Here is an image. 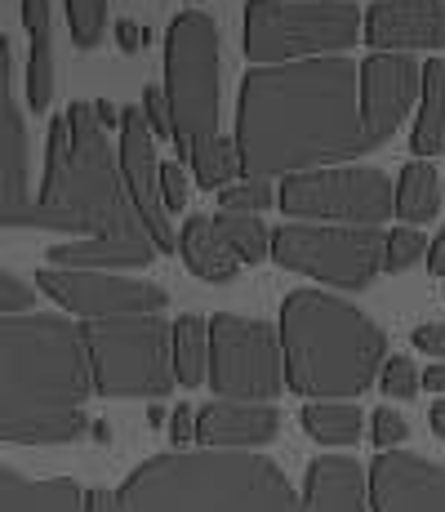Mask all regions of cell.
I'll use <instances>...</instances> for the list:
<instances>
[{
  "instance_id": "36",
  "label": "cell",
  "mask_w": 445,
  "mask_h": 512,
  "mask_svg": "<svg viewBox=\"0 0 445 512\" xmlns=\"http://www.w3.org/2000/svg\"><path fill=\"white\" fill-rule=\"evenodd\" d=\"M143 116H147V125H152V134L156 139H174V112H170V98H165V90H143Z\"/></svg>"
},
{
  "instance_id": "33",
  "label": "cell",
  "mask_w": 445,
  "mask_h": 512,
  "mask_svg": "<svg viewBox=\"0 0 445 512\" xmlns=\"http://www.w3.org/2000/svg\"><path fill=\"white\" fill-rule=\"evenodd\" d=\"M379 388L388 392L392 401H410V397H419L423 374L414 370L410 357H388L383 361V374H379Z\"/></svg>"
},
{
  "instance_id": "30",
  "label": "cell",
  "mask_w": 445,
  "mask_h": 512,
  "mask_svg": "<svg viewBox=\"0 0 445 512\" xmlns=\"http://www.w3.org/2000/svg\"><path fill=\"white\" fill-rule=\"evenodd\" d=\"M67 23H72V45L94 49L107 32V0H63Z\"/></svg>"
},
{
  "instance_id": "20",
  "label": "cell",
  "mask_w": 445,
  "mask_h": 512,
  "mask_svg": "<svg viewBox=\"0 0 445 512\" xmlns=\"http://www.w3.org/2000/svg\"><path fill=\"white\" fill-rule=\"evenodd\" d=\"M152 236H76V241L49 245V268L72 272H121V268H147L156 259Z\"/></svg>"
},
{
  "instance_id": "38",
  "label": "cell",
  "mask_w": 445,
  "mask_h": 512,
  "mask_svg": "<svg viewBox=\"0 0 445 512\" xmlns=\"http://www.w3.org/2000/svg\"><path fill=\"white\" fill-rule=\"evenodd\" d=\"M170 441H174V450H187L196 441V410L192 406H178L170 415Z\"/></svg>"
},
{
  "instance_id": "3",
  "label": "cell",
  "mask_w": 445,
  "mask_h": 512,
  "mask_svg": "<svg viewBox=\"0 0 445 512\" xmlns=\"http://www.w3.org/2000/svg\"><path fill=\"white\" fill-rule=\"evenodd\" d=\"M41 228L63 236H152L138 219L125 187L121 152H112L94 103H72L67 116L49 125L45 179L36 201L5 232Z\"/></svg>"
},
{
  "instance_id": "19",
  "label": "cell",
  "mask_w": 445,
  "mask_h": 512,
  "mask_svg": "<svg viewBox=\"0 0 445 512\" xmlns=\"http://www.w3.org/2000/svg\"><path fill=\"white\" fill-rule=\"evenodd\" d=\"M299 512H370V472L348 455H321L303 472Z\"/></svg>"
},
{
  "instance_id": "24",
  "label": "cell",
  "mask_w": 445,
  "mask_h": 512,
  "mask_svg": "<svg viewBox=\"0 0 445 512\" xmlns=\"http://www.w3.org/2000/svg\"><path fill=\"white\" fill-rule=\"evenodd\" d=\"M445 205V179L432 161H419L414 156L410 165H401V179H397V219L419 228V223L437 219Z\"/></svg>"
},
{
  "instance_id": "27",
  "label": "cell",
  "mask_w": 445,
  "mask_h": 512,
  "mask_svg": "<svg viewBox=\"0 0 445 512\" xmlns=\"http://www.w3.org/2000/svg\"><path fill=\"white\" fill-rule=\"evenodd\" d=\"M303 432L321 446H356L361 441V410L352 401H308L303 406Z\"/></svg>"
},
{
  "instance_id": "5",
  "label": "cell",
  "mask_w": 445,
  "mask_h": 512,
  "mask_svg": "<svg viewBox=\"0 0 445 512\" xmlns=\"http://www.w3.org/2000/svg\"><path fill=\"white\" fill-rule=\"evenodd\" d=\"M281 352L285 383L308 401H352L383 374L388 339L352 308L325 290H294L281 303Z\"/></svg>"
},
{
  "instance_id": "10",
  "label": "cell",
  "mask_w": 445,
  "mask_h": 512,
  "mask_svg": "<svg viewBox=\"0 0 445 512\" xmlns=\"http://www.w3.org/2000/svg\"><path fill=\"white\" fill-rule=\"evenodd\" d=\"M388 232L383 228H330V223H281L272 232V259L334 290H370L383 272Z\"/></svg>"
},
{
  "instance_id": "43",
  "label": "cell",
  "mask_w": 445,
  "mask_h": 512,
  "mask_svg": "<svg viewBox=\"0 0 445 512\" xmlns=\"http://www.w3.org/2000/svg\"><path fill=\"white\" fill-rule=\"evenodd\" d=\"M423 383H428V392H445V361H437V366H428V374H423Z\"/></svg>"
},
{
  "instance_id": "16",
  "label": "cell",
  "mask_w": 445,
  "mask_h": 512,
  "mask_svg": "<svg viewBox=\"0 0 445 512\" xmlns=\"http://www.w3.org/2000/svg\"><path fill=\"white\" fill-rule=\"evenodd\" d=\"M365 45L374 54L445 49V0H374L365 9Z\"/></svg>"
},
{
  "instance_id": "18",
  "label": "cell",
  "mask_w": 445,
  "mask_h": 512,
  "mask_svg": "<svg viewBox=\"0 0 445 512\" xmlns=\"http://www.w3.org/2000/svg\"><path fill=\"white\" fill-rule=\"evenodd\" d=\"M281 415L254 401H210L196 410V441L201 450H254L276 441Z\"/></svg>"
},
{
  "instance_id": "40",
  "label": "cell",
  "mask_w": 445,
  "mask_h": 512,
  "mask_svg": "<svg viewBox=\"0 0 445 512\" xmlns=\"http://www.w3.org/2000/svg\"><path fill=\"white\" fill-rule=\"evenodd\" d=\"M116 36H121V49H130V54L147 41V32H138V23H130V18H125V23H116Z\"/></svg>"
},
{
  "instance_id": "35",
  "label": "cell",
  "mask_w": 445,
  "mask_h": 512,
  "mask_svg": "<svg viewBox=\"0 0 445 512\" xmlns=\"http://www.w3.org/2000/svg\"><path fill=\"white\" fill-rule=\"evenodd\" d=\"M370 437H374V446L379 450H397L405 437H410V423H405V415H397L392 406H383V410H374L370 415Z\"/></svg>"
},
{
  "instance_id": "15",
  "label": "cell",
  "mask_w": 445,
  "mask_h": 512,
  "mask_svg": "<svg viewBox=\"0 0 445 512\" xmlns=\"http://www.w3.org/2000/svg\"><path fill=\"white\" fill-rule=\"evenodd\" d=\"M370 512H445V464L383 450L370 464Z\"/></svg>"
},
{
  "instance_id": "32",
  "label": "cell",
  "mask_w": 445,
  "mask_h": 512,
  "mask_svg": "<svg viewBox=\"0 0 445 512\" xmlns=\"http://www.w3.org/2000/svg\"><path fill=\"white\" fill-rule=\"evenodd\" d=\"M428 254H432V245H428V236L423 232L392 228L388 232V254H383V272H405V268H414L419 259H428Z\"/></svg>"
},
{
  "instance_id": "17",
  "label": "cell",
  "mask_w": 445,
  "mask_h": 512,
  "mask_svg": "<svg viewBox=\"0 0 445 512\" xmlns=\"http://www.w3.org/2000/svg\"><path fill=\"white\" fill-rule=\"evenodd\" d=\"M0 223L18 219L32 205L27 196V125L18 112V94H14V41H0Z\"/></svg>"
},
{
  "instance_id": "23",
  "label": "cell",
  "mask_w": 445,
  "mask_h": 512,
  "mask_svg": "<svg viewBox=\"0 0 445 512\" xmlns=\"http://www.w3.org/2000/svg\"><path fill=\"white\" fill-rule=\"evenodd\" d=\"M178 254H183L187 272L210 285H227L236 277V268H241V259L232 254V245L223 241L219 223L205 219V214H192V219L183 223V232H178Z\"/></svg>"
},
{
  "instance_id": "7",
  "label": "cell",
  "mask_w": 445,
  "mask_h": 512,
  "mask_svg": "<svg viewBox=\"0 0 445 512\" xmlns=\"http://www.w3.org/2000/svg\"><path fill=\"white\" fill-rule=\"evenodd\" d=\"M81 334L98 397L161 401L174 392V326L165 317L85 321Z\"/></svg>"
},
{
  "instance_id": "14",
  "label": "cell",
  "mask_w": 445,
  "mask_h": 512,
  "mask_svg": "<svg viewBox=\"0 0 445 512\" xmlns=\"http://www.w3.org/2000/svg\"><path fill=\"white\" fill-rule=\"evenodd\" d=\"M423 94V67L410 54H370L361 63V107L365 130L374 147H383L397 134V125L410 116V107Z\"/></svg>"
},
{
  "instance_id": "31",
  "label": "cell",
  "mask_w": 445,
  "mask_h": 512,
  "mask_svg": "<svg viewBox=\"0 0 445 512\" xmlns=\"http://www.w3.org/2000/svg\"><path fill=\"white\" fill-rule=\"evenodd\" d=\"M272 205H276L272 183H259V179H241L227 187V192H219L223 214H263V210H272Z\"/></svg>"
},
{
  "instance_id": "37",
  "label": "cell",
  "mask_w": 445,
  "mask_h": 512,
  "mask_svg": "<svg viewBox=\"0 0 445 512\" xmlns=\"http://www.w3.org/2000/svg\"><path fill=\"white\" fill-rule=\"evenodd\" d=\"M161 196H165V210H170V214L187 210V170L178 161L161 165Z\"/></svg>"
},
{
  "instance_id": "22",
  "label": "cell",
  "mask_w": 445,
  "mask_h": 512,
  "mask_svg": "<svg viewBox=\"0 0 445 512\" xmlns=\"http://www.w3.org/2000/svg\"><path fill=\"white\" fill-rule=\"evenodd\" d=\"M27 32V107L49 112L54 103V0H23Z\"/></svg>"
},
{
  "instance_id": "39",
  "label": "cell",
  "mask_w": 445,
  "mask_h": 512,
  "mask_svg": "<svg viewBox=\"0 0 445 512\" xmlns=\"http://www.w3.org/2000/svg\"><path fill=\"white\" fill-rule=\"evenodd\" d=\"M410 343L419 352H428V357H445V326H414V334H410Z\"/></svg>"
},
{
  "instance_id": "45",
  "label": "cell",
  "mask_w": 445,
  "mask_h": 512,
  "mask_svg": "<svg viewBox=\"0 0 445 512\" xmlns=\"http://www.w3.org/2000/svg\"><path fill=\"white\" fill-rule=\"evenodd\" d=\"M94 441H112V428H107V423H94Z\"/></svg>"
},
{
  "instance_id": "11",
  "label": "cell",
  "mask_w": 445,
  "mask_h": 512,
  "mask_svg": "<svg viewBox=\"0 0 445 512\" xmlns=\"http://www.w3.org/2000/svg\"><path fill=\"white\" fill-rule=\"evenodd\" d=\"M210 388L219 392V401L272 406L290 388L285 383L281 330H272L267 321L219 312L210 321Z\"/></svg>"
},
{
  "instance_id": "29",
  "label": "cell",
  "mask_w": 445,
  "mask_h": 512,
  "mask_svg": "<svg viewBox=\"0 0 445 512\" xmlns=\"http://www.w3.org/2000/svg\"><path fill=\"white\" fill-rule=\"evenodd\" d=\"M214 223H219V232H223V241L232 245V254L241 263H263V259H272V228L259 219V214H214Z\"/></svg>"
},
{
  "instance_id": "42",
  "label": "cell",
  "mask_w": 445,
  "mask_h": 512,
  "mask_svg": "<svg viewBox=\"0 0 445 512\" xmlns=\"http://www.w3.org/2000/svg\"><path fill=\"white\" fill-rule=\"evenodd\" d=\"M94 112H98V121H103V130H112V125H121V112H116L107 98H98L94 103Z\"/></svg>"
},
{
  "instance_id": "28",
  "label": "cell",
  "mask_w": 445,
  "mask_h": 512,
  "mask_svg": "<svg viewBox=\"0 0 445 512\" xmlns=\"http://www.w3.org/2000/svg\"><path fill=\"white\" fill-rule=\"evenodd\" d=\"M187 170H192L196 187H205V192H227V187L236 183V174L241 170V152H236V139H210L205 147H196L192 156H187Z\"/></svg>"
},
{
  "instance_id": "46",
  "label": "cell",
  "mask_w": 445,
  "mask_h": 512,
  "mask_svg": "<svg viewBox=\"0 0 445 512\" xmlns=\"http://www.w3.org/2000/svg\"><path fill=\"white\" fill-rule=\"evenodd\" d=\"M147 423H156V428H161V423H165V410L152 406V410H147Z\"/></svg>"
},
{
  "instance_id": "9",
  "label": "cell",
  "mask_w": 445,
  "mask_h": 512,
  "mask_svg": "<svg viewBox=\"0 0 445 512\" xmlns=\"http://www.w3.org/2000/svg\"><path fill=\"white\" fill-rule=\"evenodd\" d=\"M276 210L290 223H330V228H383L397 214L392 179L374 165H330L294 174L276 192Z\"/></svg>"
},
{
  "instance_id": "26",
  "label": "cell",
  "mask_w": 445,
  "mask_h": 512,
  "mask_svg": "<svg viewBox=\"0 0 445 512\" xmlns=\"http://www.w3.org/2000/svg\"><path fill=\"white\" fill-rule=\"evenodd\" d=\"M174 379L183 388L210 383V321L205 317L174 321Z\"/></svg>"
},
{
  "instance_id": "1",
  "label": "cell",
  "mask_w": 445,
  "mask_h": 512,
  "mask_svg": "<svg viewBox=\"0 0 445 512\" xmlns=\"http://www.w3.org/2000/svg\"><path fill=\"white\" fill-rule=\"evenodd\" d=\"M236 152L245 179H294L330 165H356L379 152L365 130L361 63L308 58L285 67H250L236 98Z\"/></svg>"
},
{
  "instance_id": "41",
  "label": "cell",
  "mask_w": 445,
  "mask_h": 512,
  "mask_svg": "<svg viewBox=\"0 0 445 512\" xmlns=\"http://www.w3.org/2000/svg\"><path fill=\"white\" fill-rule=\"evenodd\" d=\"M428 268L437 272V277H445V228H441V236L432 241V254H428Z\"/></svg>"
},
{
  "instance_id": "6",
  "label": "cell",
  "mask_w": 445,
  "mask_h": 512,
  "mask_svg": "<svg viewBox=\"0 0 445 512\" xmlns=\"http://www.w3.org/2000/svg\"><path fill=\"white\" fill-rule=\"evenodd\" d=\"M356 36H365V14L348 0H250L241 45L254 67H285L339 58Z\"/></svg>"
},
{
  "instance_id": "4",
  "label": "cell",
  "mask_w": 445,
  "mask_h": 512,
  "mask_svg": "<svg viewBox=\"0 0 445 512\" xmlns=\"http://www.w3.org/2000/svg\"><path fill=\"white\" fill-rule=\"evenodd\" d=\"M89 512H299V495L250 450H170L116 490H89Z\"/></svg>"
},
{
  "instance_id": "25",
  "label": "cell",
  "mask_w": 445,
  "mask_h": 512,
  "mask_svg": "<svg viewBox=\"0 0 445 512\" xmlns=\"http://www.w3.org/2000/svg\"><path fill=\"white\" fill-rule=\"evenodd\" d=\"M410 147L419 161H432L445 152V63H423V94Z\"/></svg>"
},
{
  "instance_id": "21",
  "label": "cell",
  "mask_w": 445,
  "mask_h": 512,
  "mask_svg": "<svg viewBox=\"0 0 445 512\" xmlns=\"http://www.w3.org/2000/svg\"><path fill=\"white\" fill-rule=\"evenodd\" d=\"M0 512H89V490L72 477H23L18 468H0Z\"/></svg>"
},
{
  "instance_id": "13",
  "label": "cell",
  "mask_w": 445,
  "mask_h": 512,
  "mask_svg": "<svg viewBox=\"0 0 445 512\" xmlns=\"http://www.w3.org/2000/svg\"><path fill=\"white\" fill-rule=\"evenodd\" d=\"M152 125H147L143 107H125L121 112V170H125V187H130V201L143 219V228L152 232L156 250L174 254L178 250V236L170 228V210H165V196H161V161H156V147H152Z\"/></svg>"
},
{
  "instance_id": "12",
  "label": "cell",
  "mask_w": 445,
  "mask_h": 512,
  "mask_svg": "<svg viewBox=\"0 0 445 512\" xmlns=\"http://www.w3.org/2000/svg\"><path fill=\"white\" fill-rule=\"evenodd\" d=\"M36 285L63 312L81 321H121V317H161L165 290L152 281L112 277V272H72V268H41Z\"/></svg>"
},
{
  "instance_id": "34",
  "label": "cell",
  "mask_w": 445,
  "mask_h": 512,
  "mask_svg": "<svg viewBox=\"0 0 445 512\" xmlns=\"http://www.w3.org/2000/svg\"><path fill=\"white\" fill-rule=\"evenodd\" d=\"M36 308V290H27L18 272H0V312L5 317H27Z\"/></svg>"
},
{
  "instance_id": "47",
  "label": "cell",
  "mask_w": 445,
  "mask_h": 512,
  "mask_svg": "<svg viewBox=\"0 0 445 512\" xmlns=\"http://www.w3.org/2000/svg\"><path fill=\"white\" fill-rule=\"evenodd\" d=\"M192 5H196V0H192Z\"/></svg>"
},
{
  "instance_id": "44",
  "label": "cell",
  "mask_w": 445,
  "mask_h": 512,
  "mask_svg": "<svg viewBox=\"0 0 445 512\" xmlns=\"http://www.w3.org/2000/svg\"><path fill=\"white\" fill-rule=\"evenodd\" d=\"M428 419H432V432H437V437L445 441V397L437 401V406H432V415H428Z\"/></svg>"
},
{
  "instance_id": "8",
  "label": "cell",
  "mask_w": 445,
  "mask_h": 512,
  "mask_svg": "<svg viewBox=\"0 0 445 512\" xmlns=\"http://www.w3.org/2000/svg\"><path fill=\"white\" fill-rule=\"evenodd\" d=\"M165 98L183 161L196 147L219 139V27L201 9L174 14L165 32Z\"/></svg>"
},
{
  "instance_id": "2",
  "label": "cell",
  "mask_w": 445,
  "mask_h": 512,
  "mask_svg": "<svg viewBox=\"0 0 445 512\" xmlns=\"http://www.w3.org/2000/svg\"><path fill=\"white\" fill-rule=\"evenodd\" d=\"M94 374L81 326L58 312L0 321V441L9 446H67L81 441Z\"/></svg>"
}]
</instances>
